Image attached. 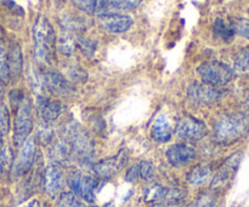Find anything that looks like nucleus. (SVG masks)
<instances>
[{"label": "nucleus", "instance_id": "obj_1", "mask_svg": "<svg viewBox=\"0 0 249 207\" xmlns=\"http://www.w3.org/2000/svg\"><path fill=\"white\" fill-rule=\"evenodd\" d=\"M249 133V113L232 111L220 116L213 128L214 142L230 145L238 142Z\"/></svg>", "mask_w": 249, "mask_h": 207}, {"label": "nucleus", "instance_id": "obj_2", "mask_svg": "<svg viewBox=\"0 0 249 207\" xmlns=\"http://www.w3.org/2000/svg\"><path fill=\"white\" fill-rule=\"evenodd\" d=\"M33 43L36 58L44 64L53 62L56 35L53 26L44 15H39L33 24Z\"/></svg>", "mask_w": 249, "mask_h": 207}, {"label": "nucleus", "instance_id": "obj_3", "mask_svg": "<svg viewBox=\"0 0 249 207\" xmlns=\"http://www.w3.org/2000/svg\"><path fill=\"white\" fill-rule=\"evenodd\" d=\"M34 126L33 106L28 97H24L19 106L17 107L16 118L14 127V143L17 147H22L28 140Z\"/></svg>", "mask_w": 249, "mask_h": 207}, {"label": "nucleus", "instance_id": "obj_4", "mask_svg": "<svg viewBox=\"0 0 249 207\" xmlns=\"http://www.w3.org/2000/svg\"><path fill=\"white\" fill-rule=\"evenodd\" d=\"M199 78L204 84L212 85V86L221 87L228 85L233 79V70L225 63L218 62V61H209L204 62L197 68Z\"/></svg>", "mask_w": 249, "mask_h": 207}, {"label": "nucleus", "instance_id": "obj_5", "mask_svg": "<svg viewBox=\"0 0 249 207\" xmlns=\"http://www.w3.org/2000/svg\"><path fill=\"white\" fill-rule=\"evenodd\" d=\"M67 140L72 147L74 157L79 160H89L94 154V141L85 128L80 125H72L67 132Z\"/></svg>", "mask_w": 249, "mask_h": 207}, {"label": "nucleus", "instance_id": "obj_6", "mask_svg": "<svg viewBox=\"0 0 249 207\" xmlns=\"http://www.w3.org/2000/svg\"><path fill=\"white\" fill-rule=\"evenodd\" d=\"M241 161H242V152H236L223 162L220 169L218 170L215 176L212 179V191L219 193V191H225L230 186L231 182L235 178L236 174H237Z\"/></svg>", "mask_w": 249, "mask_h": 207}, {"label": "nucleus", "instance_id": "obj_7", "mask_svg": "<svg viewBox=\"0 0 249 207\" xmlns=\"http://www.w3.org/2000/svg\"><path fill=\"white\" fill-rule=\"evenodd\" d=\"M206 124L191 115L180 116L175 124V133L179 138L187 141H199L207 135Z\"/></svg>", "mask_w": 249, "mask_h": 207}, {"label": "nucleus", "instance_id": "obj_8", "mask_svg": "<svg viewBox=\"0 0 249 207\" xmlns=\"http://www.w3.org/2000/svg\"><path fill=\"white\" fill-rule=\"evenodd\" d=\"M224 95L225 91L223 89L204 82H192L187 87V97L198 104H213L220 101Z\"/></svg>", "mask_w": 249, "mask_h": 207}, {"label": "nucleus", "instance_id": "obj_9", "mask_svg": "<svg viewBox=\"0 0 249 207\" xmlns=\"http://www.w3.org/2000/svg\"><path fill=\"white\" fill-rule=\"evenodd\" d=\"M128 159L129 154L126 149H121L118 154L114 155V157L107 158V159L96 162L92 170H94V174L96 175V177L101 179H108L116 176L124 169V166L128 162Z\"/></svg>", "mask_w": 249, "mask_h": 207}, {"label": "nucleus", "instance_id": "obj_10", "mask_svg": "<svg viewBox=\"0 0 249 207\" xmlns=\"http://www.w3.org/2000/svg\"><path fill=\"white\" fill-rule=\"evenodd\" d=\"M40 86L41 90L49 91L55 97H68L72 95V87L66 78L55 70H45L40 73Z\"/></svg>", "mask_w": 249, "mask_h": 207}, {"label": "nucleus", "instance_id": "obj_11", "mask_svg": "<svg viewBox=\"0 0 249 207\" xmlns=\"http://www.w3.org/2000/svg\"><path fill=\"white\" fill-rule=\"evenodd\" d=\"M67 183L73 193L79 195L88 203L95 201V188L97 186V181L91 176L82 175L79 172H73L67 179Z\"/></svg>", "mask_w": 249, "mask_h": 207}, {"label": "nucleus", "instance_id": "obj_12", "mask_svg": "<svg viewBox=\"0 0 249 207\" xmlns=\"http://www.w3.org/2000/svg\"><path fill=\"white\" fill-rule=\"evenodd\" d=\"M36 140L34 137L29 136L28 140L22 144L21 152H19L18 159H17L16 164L14 165V176L15 177H22L29 172L34 164V159H36Z\"/></svg>", "mask_w": 249, "mask_h": 207}, {"label": "nucleus", "instance_id": "obj_13", "mask_svg": "<svg viewBox=\"0 0 249 207\" xmlns=\"http://www.w3.org/2000/svg\"><path fill=\"white\" fill-rule=\"evenodd\" d=\"M36 108L44 121L56 120L65 111V104L58 99L48 97L43 94L36 95Z\"/></svg>", "mask_w": 249, "mask_h": 207}, {"label": "nucleus", "instance_id": "obj_14", "mask_svg": "<svg viewBox=\"0 0 249 207\" xmlns=\"http://www.w3.org/2000/svg\"><path fill=\"white\" fill-rule=\"evenodd\" d=\"M99 27L105 32H108L112 34L125 33L133 26L134 21L130 16L121 14L105 15L99 16Z\"/></svg>", "mask_w": 249, "mask_h": 207}, {"label": "nucleus", "instance_id": "obj_15", "mask_svg": "<svg viewBox=\"0 0 249 207\" xmlns=\"http://www.w3.org/2000/svg\"><path fill=\"white\" fill-rule=\"evenodd\" d=\"M142 0H96L94 14L97 16L119 14L121 11L134 10Z\"/></svg>", "mask_w": 249, "mask_h": 207}, {"label": "nucleus", "instance_id": "obj_16", "mask_svg": "<svg viewBox=\"0 0 249 207\" xmlns=\"http://www.w3.org/2000/svg\"><path fill=\"white\" fill-rule=\"evenodd\" d=\"M168 162L175 167L187 166L191 164L196 158V149L189 144H174L165 153Z\"/></svg>", "mask_w": 249, "mask_h": 207}, {"label": "nucleus", "instance_id": "obj_17", "mask_svg": "<svg viewBox=\"0 0 249 207\" xmlns=\"http://www.w3.org/2000/svg\"><path fill=\"white\" fill-rule=\"evenodd\" d=\"M43 183L44 189L51 198H56L61 193L65 178H63V172L60 165L51 164L46 167L45 172H44Z\"/></svg>", "mask_w": 249, "mask_h": 207}, {"label": "nucleus", "instance_id": "obj_18", "mask_svg": "<svg viewBox=\"0 0 249 207\" xmlns=\"http://www.w3.org/2000/svg\"><path fill=\"white\" fill-rule=\"evenodd\" d=\"M7 67L11 79H18L21 77L23 70V56L18 44H11L7 50Z\"/></svg>", "mask_w": 249, "mask_h": 207}, {"label": "nucleus", "instance_id": "obj_19", "mask_svg": "<svg viewBox=\"0 0 249 207\" xmlns=\"http://www.w3.org/2000/svg\"><path fill=\"white\" fill-rule=\"evenodd\" d=\"M151 135L156 142L165 143L172 138L173 136V126L170 125L169 120L165 115H160L155 120L151 130Z\"/></svg>", "mask_w": 249, "mask_h": 207}, {"label": "nucleus", "instance_id": "obj_20", "mask_svg": "<svg viewBox=\"0 0 249 207\" xmlns=\"http://www.w3.org/2000/svg\"><path fill=\"white\" fill-rule=\"evenodd\" d=\"M73 152L67 138L58 140L51 148V157L57 165H66L72 158Z\"/></svg>", "mask_w": 249, "mask_h": 207}, {"label": "nucleus", "instance_id": "obj_21", "mask_svg": "<svg viewBox=\"0 0 249 207\" xmlns=\"http://www.w3.org/2000/svg\"><path fill=\"white\" fill-rule=\"evenodd\" d=\"M212 176V166L208 164H198L192 167L187 174V182L192 186L203 184Z\"/></svg>", "mask_w": 249, "mask_h": 207}, {"label": "nucleus", "instance_id": "obj_22", "mask_svg": "<svg viewBox=\"0 0 249 207\" xmlns=\"http://www.w3.org/2000/svg\"><path fill=\"white\" fill-rule=\"evenodd\" d=\"M14 167V152L10 145H2L0 149V178H4Z\"/></svg>", "mask_w": 249, "mask_h": 207}, {"label": "nucleus", "instance_id": "obj_23", "mask_svg": "<svg viewBox=\"0 0 249 207\" xmlns=\"http://www.w3.org/2000/svg\"><path fill=\"white\" fill-rule=\"evenodd\" d=\"M56 45H57V50L60 51L62 55L72 56L75 50V46H77V39L72 35V33L63 31L62 34L60 35V38L57 39Z\"/></svg>", "mask_w": 249, "mask_h": 207}, {"label": "nucleus", "instance_id": "obj_24", "mask_svg": "<svg viewBox=\"0 0 249 207\" xmlns=\"http://www.w3.org/2000/svg\"><path fill=\"white\" fill-rule=\"evenodd\" d=\"M213 32L215 34L216 38L221 39V40L229 43L230 40H232L233 35H235V32H233L232 27L230 23H226L224 19L216 18L215 22L213 24Z\"/></svg>", "mask_w": 249, "mask_h": 207}, {"label": "nucleus", "instance_id": "obj_25", "mask_svg": "<svg viewBox=\"0 0 249 207\" xmlns=\"http://www.w3.org/2000/svg\"><path fill=\"white\" fill-rule=\"evenodd\" d=\"M233 73L249 74V46L241 50L233 58Z\"/></svg>", "mask_w": 249, "mask_h": 207}, {"label": "nucleus", "instance_id": "obj_26", "mask_svg": "<svg viewBox=\"0 0 249 207\" xmlns=\"http://www.w3.org/2000/svg\"><path fill=\"white\" fill-rule=\"evenodd\" d=\"M53 140V130L48 121L41 120L36 130V141L41 145H49Z\"/></svg>", "mask_w": 249, "mask_h": 207}, {"label": "nucleus", "instance_id": "obj_27", "mask_svg": "<svg viewBox=\"0 0 249 207\" xmlns=\"http://www.w3.org/2000/svg\"><path fill=\"white\" fill-rule=\"evenodd\" d=\"M165 193H167V188L160 186V184H153V186L148 187L143 194V199L146 203H158L164 199Z\"/></svg>", "mask_w": 249, "mask_h": 207}, {"label": "nucleus", "instance_id": "obj_28", "mask_svg": "<svg viewBox=\"0 0 249 207\" xmlns=\"http://www.w3.org/2000/svg\"><path fill=\"white\" fill-rule=\"evenodd\" d=\"M11 77H10L9 67H7V51L4 44L0 41V81L2 84H9Z\"/></svg>", "mask_w": 249, "mask_h": 207}, {"label": "nucleus", "instance_id": "obj_29", "mask_svg": "<svg viewBox=\"0 0 249 207\" xmlns=\"http://www.w3.org/2000/svg\"><path fill=\"white\" fill-rule=\"evenodd\" d=\"M216 193L214 191H204L202 193L194 203L186 207H215L216 205Z\"/></svg>", "mask_w": 249, "mask_h": 207}, {"label": "nucleus", "instance_id": "obj_30", "mask_svg": "<svg viewBox=\"0 0 249 207\" xmlns=\"http://www.w3.org/2000/svg\"><path fill=\"white\" fill-rule=\"evenodd\" d=\"M235 34L243 36L249 40V19L246 18H236L230 22Z\"/></svg>", "mask_w": 249, "mask_h": 207}, {"label": "nucleus", "instance_id": "obj_31", "mask_svg": "<svg viewBox=\"0 0 249 207\" xmlns=\"http://www.w3.org/2000/svg\"><path fill=\"white\" fill-rule=\"evenodd\" d=\"M185 199V191L182 189L179 188H173V189H167V193H165L164 199L162 201L169 204H175V205H181V203Z\"/></svg>", "mask_w": 249, "mask_h": 207}, {"label": "nucleus", "instance_id": "obj_32", "mask_svg": "<svg viewBox=\"0 0 249 207\" xmlns=\"http://www.w3.org/2000/svg\"><path fill=\"white\" fill-rule=\"evenodd\" d=\"M10 131V113L4 103L0 104V135L6 136Z\"/></svg>", "mask_w": 249, "mask_h": 207}, {"label": "nucleus", "instance_id": "obj_33", "mask_svg": "<svg viewBox=\"0 0 249 207\" xmlns=\"http://www.w3.org/2000/svg\"><path fill=\"white\" fill-rule=\"evenodd\" d=\"M77 46L84 55L89 56V57H91L95 53V51H96V43L88 38H78Z\"/></svg>", "mask_w": 249, "mask_h": 207}, {"label": "nucleus", "instance_id": "obj_34", "mask_svg": "<svg viewBox=\"0 0 249 207\" xmlns=\"http://www.w3.org/2000/svg\"><path fill=\"white\" fill-rule=\"evenodd\" d=\"M139 175L143 181H151L155 176V166L151 161H141L139 164Z\"/></svg>", "mask_w": 249, "mask_h": 207}, {"label": "nucleus", "instance_id": "obj_35", "mask_svg": "<svg viewBox=\"0 0 249 207\" xmlns=\"http://www.w3.org/2000/svg\"><path fill=\"white\" fill-rule=\"evenodd\" d=\"M75 201V194L73 191L61 193L57 200V207H72Z\"/></svg>", "mask_w": 249, "mask_h": 207}, {"label": "nucleus", "instance_id": "obj_36", "mask_svg": "<svg viewBox=\"0 0 249 207\" xmlns=\"http://www.w3.org/2000/svg\"><path fill=\"white\" fill-rule=\"evenodd\" d=\"M72 2L78 7V9L82 10L83 12L94 14L96 0H72Z\"/></svg>", "mask_w": 249, "mask_h": 207}, {"label": "nucleus", "instance_id": "obj_37", "mask_svg": "<svg viewBox=\"0 0 249 207\" xmlns=\"http://www.w3.org/2000/svg\"><path fill=\"white\" fill-rule=\"evenodd\" d=\"M70 78L73 81L77 82H84L87 81V73L82 69L80 67H72L70 69Z\"/></svg>", "mask_w": 249, "mask_h": 207}, {"label": "nucleus", "instance_id": "obj_38", "mask_svg": "<svg viewBox=\"0 0 249 207\" xmlns=\"http://www.w3.org/2000/svg\"><path fill=\"white\" fill-rule=\"evenodd\" d=\"M140 177L139 175V165H133V166L129 167V170L125 174V181L129 182V183H134L136 182Z\"/></svg>", "mask_w": 249, "mask_h": 207}, {"label": "nucleus", "instance_id": "obj_39", "mask_svg": "<svg viewBox=\"0 0 249 207\" xmlns=\"http://www.w3.org/2000/svg\"><path fill=\"white\" fill-rule=\"evenodd\" d=\"M19 207H40V204H39V201L36 199H33V200L28 201V203L23 204V205Z\"/></svg>", "mask_w": 249, "mask_h": 207}, {"label": "nucleus", "instance_id": "obj_40", "mask_svg": "<svg viewBox=\"0 0 249 207\" xmlns=\"http://www.w3.org/2000/svg\"><path fill=\"white\" fill-rule=\"evenodd\" d=\"M148 207H165V206L163 203H158V204H152V205L148 206Z\"/></svg>", "mask_w": 249, "mask_h": 207}, {"label": "nucleus", "instance_id": "obj_41", "mask_svg": "<svg viewBox=\"0 0 249 207\" xmlns=\"http://www.w3.org/2000/svg\"><path fill=\"white\" fill-rule=\"evenodd\" d=\"M2 95H4V87H2V82L0 81V98L2 97Z\"/></svg>", "mask_w": 249, "mask_h": 207}, {"label": "nucleus", "instance_id": "obj_42", "mask_svg": "<svg viewBox=\"0 0 249 207\" xmlns=\"http://www.w3.org/2000/svg\"><path fill=\"white\" fill-rule=\"evenodd\" d=\"M72 207H85V206L83 205L82 203H79V201H75V203H74V205H73Z\"/></svg>", "mask_w": 249, "mask_h": 207}, {"label": "nucleus", "instance_id": "obj_43", "mask_svg": "<svg viewBox=\"0 0 249 207\" xmlns=\"http://www.w3.org/2000/svg\"><path fill=\"white\" fill-rule=\"evenodd\" d=\"M2 138H4V136L0 135V149H1V148H2Z\"/></svg>", "mask_w": 249, "mask_h": 207}, {"label": "nucleus", "instance_id": "obj_44", "mask_svg": "<svg viewBox=\"0 0 249 207\" xmlns=\"http://www.w3.org/2000/svg\"><path fill=\"white\" fill-rule=\"evenodd\" d=\"M89 207H97V206H89Z\"/></svg>", "mask_w": 249, "mask_h": 207}, {"label": "nucleus", "instance_id": "obj_45", "mask_svg": "<svg viewBox=\"0 0 249 207\" xmlns=\"http://www.w3.org/2000/svg\"><path fill=\"white\" fill-rule=\"evenodd\" d=\"M248 14H249V10H248Z\"/></svg>", "mask_w": 249, "mask_h": 207}]
</instances>
